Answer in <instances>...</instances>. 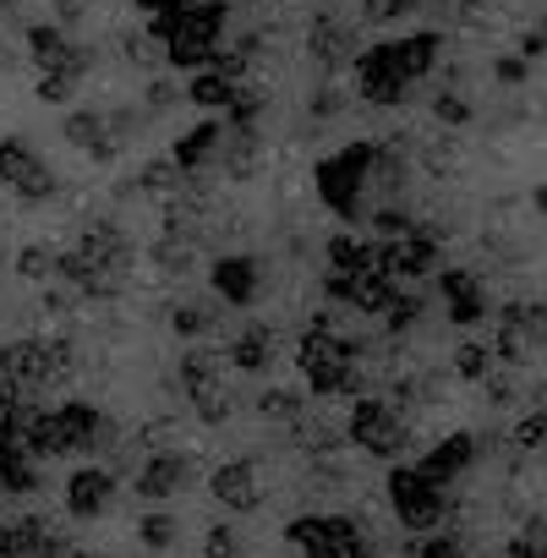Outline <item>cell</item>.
Listing matches in <instances>:
<instances>
[{"instance_id": "42", "label": "cell", "mask_w": 547, "mask_h": 558, "mask_svg": "<svg viewBox=\"0 0 547 558\" xmlns=\"http://www.w3.org/2000/svg\"><path fill=\"white\" fill-rule=\"evenodd\" d=\"M493 351H498V356H503L509 367H520V362L531 356V340H525L520 329H498V345H493Z\"/></svg>"}, {"instance_id": "10", "label": "cell", "mask_w": 547, "mask_h": 558, "mask_svg": "<svg viewBox=\"0 0 547 558\" xmlns=\"http://www.w3.org/2000/svg\"><path fill=\"white\" fill-rule=\"evenodd\" d=\"M116 476H110V465H77L72 476H66V514L72 520H99L110 504H116Z\"/></svg>"}, {"instance_id": "47", "label": "cell", "mask_w": 547, "mask_h": 558, "mask_svg": "<svg viewBox=\"0 0 547 558\" xmlns=\"http://www.w3.org/2000/svg\"><path fill=\"white\" fill-rule=\"evenodd\" d=\"M88 12V0H61V23H83Z\"/></svg>"}, {"instance_id": "48", "label": "cell", "mask_w": 547, "mask_h": 558, "mask_svg": "<svg viewBox=\"0 0 547 558\" xmlns=\"http://www.w3.org/2000/svg\"><path fill=\"white\" fill-rule=\"evenodd\" d=\"M132 7H137V12H154V17H159V12H170V0H132Z\"/></svg>"}, {"instance_id": "31", "label": "cell", "mask_w": 547, "mask_h": 558, "mask_svg": "<svg viewBox=\"0 0 547 558\" xmlns=\"http://www.w3.org/2000/svg\"><path fill=\"white\" fill-rule=\"evenodd\" d=\"M170 329H175L181 340H203V335H214V329H219V318H214L208 307L175 302V307H170Z\"/></svg>"}, {"instance_id": "23", "label": "cell", "mask_w": 547, "mask_h": 558, "mask_svg": "<svg viewBox=\"0 0 547 558\" xmlns=\"http://www.w3.org/2000/svg\"><path fill=\"white\" fill-rule=\"evenodd\" d=\"M219 170H224L230 181H257V170H263V148H257V137H252V132H235V137H224Z\"/></svg>"}, {"instance_id": "40", "label": "cell", "mask_w": 547, "mask_h": 558, "mask_svg": "<svg viewBox=\"0 0 547 558\" xmlns=\"http://www.w3.org/2000/svg\"><path fill=\"white\" fill-rule=\"evenodd\" d=\"M514 444H520V449H536V444H547V411H531V416H520V422H514Z\"/></svg>"}, {"instance_id": "17", "label": "cell", "mask_w": 547, "mask_h": 558, "mask_svg": "<svg viewBox=\"0 0 547 558\" xmlns=\"http://www.w3.org/2000/svg\"><path fill=\"white\" fill-rule=\"evenodd\" d=\"M373 263H378V241H362L356 230L329 235V268L335 274H373Z\"/></svg>"}, {"instance_id": "13", "label": "cell", "mask_w": 547, "mask_h": 558, "mask_svg": "<svg viewBox=\"0 0 547 558\" xmlns=\"http://www.w3.org/2000/svg\"><path fill=\"white\" fill-rule=\"evenodd\" d=\"M219 154H224V126H219V121H197V126H192V132H181V137H175V148H170V159H175L186 175L214 170V165H219Z\"/></svg>"}, {"instance_id": "1", "label": "cell", "mask_w": 547, "mask_h": 558, "mask_svg": "<svg viewBox=\"0 0 547 558\" xmlns=\"http://www.w3.org/2000/svg\"><path fill=\"white\" fill-rule=\"evenodd\" d=\"M411 422H416V416H405L389 395H362V400L351 405V416H345V433H351V444H356L362 454H373V460H400V454L411 449Z\"/></svg>"}, {"instance_id": "49", "label": "cell", "mask_w": 547, "mask_h": 558, "mask_svg": "<svg viewBox=\"0 0 547 558\" xmlns=\"http://www.w3.org/2000/svg\"><path fill=\"white\" fill-rule=\"evenodd\" d=\"M536 214L547 219V186H536Z\"/></svg>"}, {"instance_id": "15", "label": "cell", "mask_w": 547, "mask_h": 558, "mask_svg": "<svg viewBox=\"0 0 547 558\" xmlns=\"http://www.w3.org/2000/svg\"><path fill=\"white\" fill-rule=\"evenodd\" d=\"M224 367H230V351H219V345H192L186 356H181V389H186V400H197L203 389H219L224 384Z\"/></svg>"}, {"instance_id": "26", "label": "cell", "mask_w": 547, "mask_h": 558, "mask_svg": "<svg viewBox=\"0 0 547 558\" xmlns=\"http://www.w3.org/2000/svg\"><path fill=\"white\" fill-rule=\"evenodd\" d=\"M235 94H241V88H235L230 77H219V72H197V77L186 83V99L203 105V110H230Z\"/></svg>"}, {"instance_id": "41", "label": "cell", "mask_w": 547, "mask_h": 558, "mask_svg": "<svg viewBox=\"0 0 547 558\" xmlns=\"http://www.w3.org/2000/svg\"><path fill=\"white\" fill-rule=\"evenodd\" d=\"M405 12H416V0H362V17L367 23H394Z\"/></svg>"}, {"instance_id": "45", "label": "cell", "mask_w": 547, "mask_h": 558, "mask_svg": "<svg viewBox=\"0 0 547 558\" xmlns=\"http://www.w3.org/2000/svg\"><path fill=\"white\" fill-rule=\"evenodd\" d=\"M493 72H498V83H525V72H531V66H525V56H503Z\"/></svg>"}, {"instance_id": "27", "label": "cell", "mask_w": 547, "mask_h": 558, "mask_svg": "<svg viewBox=\"0 0 547 558\" xmlns=\"http://www.w3.org/2000/svg\"><path fill=\"white\" fill-rule=\"evenodd\" d=\"M493 362H498V351H493V345L465 340V345L454 351V378H465V384H487V378H493Z\"/></svg>"}, {"instance_id": "20", "label": "cell", "mask_w": 547, "mask_h": 558, "mask_svg": "<svg viewBox=\"0 0 547 558\" xmlns=\"http://www.w3.org/2000/svg\"><path fill=\"white\" fill-rule=\"evenodd\" d=\"M257 416L274 422V427H296V422L307 416V395H302V389H285V384H268V389L257 395Z\"/></svg>"}, {"instance_id": "8", "label": "cell", "mask_w": 547, "mask_h": 558, "mask_svg": "<svg viewBox=\"0 0 547 558\" xmlns=\"http://www.w3.org/2000/svg\"><path fill=\"white\" fill-rule=\"evenodd\" d=\"M192 476H197V454H186V449H154L148 465H143V476L132 482V493L148 498V504H165V498H175Z\"/></svg>"}, {"instance_id": "39", "label": "cell", "mask_w": 547, "mask_h": 558, "mask_svg": "<svg viewBox=\"0 0 547 558\" xmlns=\"http://www.w3.org/2000/svg\"><path fill=\"white\" fill-rule=\"evenodd\" d=\"M181 99H186V88H181L175 77H154V83H148V110H154V116H159V110H175Z\"/></svg>"}, {"instance_id": "32", "label": "cell", "mask_w": 547, "mask_h": 558, "mask_svg": "<svg viewBox=\"0 0 547 558\" xmlns=\"http://www.w3.org/2000/svg\"><path fill=\"white\" fill-rule=\"evenodd\" d=\"M373 230H378L384 241H405V235L416 230V219H411L405 203H384V208H373Z\"/></svg>"}, {"instance_id": "24", "label": "cell", "mask_w": 547, "mask_h": 558, "mask_svg": "<svg viewBox=\"0 0 547 558\" xmlns=\"http://www.w3.org/2000/svg\"><path fill=\"white\" fill-rule=\"evenodd\" d=\"M17 274L28 279V286H50V279H61V246L56 241H23Z\"/></svg>"}, {"instance_id": "7", "label": "cell", "mask_w": 547, "mask_h": 558, "mask_svg": "<svg viewBox=\"0 0 547 558\" xmlns=\"http://www.w3.org/2000/svg\"><path fill=\"white\" fill-rule=\"evenodd\" d=\"M0 378L50 389L56 384V340H39V335L7 340V345H0Z\"/></svg>"}, {"instance_id": "37", "label": "cell", "mask_w": 547, "mask_h": 558, "mask_svg": "<svg viewBox=\"0 0 547 558\" xmlns=\"http://www.w3.org/2000/svg\"><path fill=\"white\" fill-rule=\"evenodd\" d=\"M203 558H246L235 525H208V536H203Z\"/></svg>"}, {"instance_id": "11", "label": "cell", "mask_w": 547, "mask_h": 558, "mask_svg": "<svg viewBox=\"0 0 547 558\" xmlns=\"http://www.w3.org/2000/svg\"><path fill=\"white\" fill-rule=\"evenodd\" d=\"M208 493H214V504H224L230 514H252V509L263 504L257 465H252V460H224V465H214V476H208Z\"/></svg>"}, {"instance_id": "43", "label": "cell", "mask_w": 547, "mask_h": 558, "mask_svg": "<svg viewBox=\"0 0 547 558\" xmlns=\"http://www.w3.org/2000/svg\"><path fill=\"white\" fill-rule=\"evenodd\" d=\"M482 318H487V296H465V302L449 307V324H454V329H471V324H482Z\"/></svg>"}, {"instance_id": "6", "label": "cell", "mask_w": 547, "mask_h": 558, "mask_svg": "<svg viewBox=\"0 0 547 558\" xmlns=\"http://www.w3.org/2000/svg\"><path fill=\"white\" fill-rule=\"evenodd\" d=\"M56 416H61V433H66V449H72V454H88V460H94V454L116 449V438H121L116 422H110L99 405H88V400H66Z\"/></svg>"}, {"instance_id": "33", "label": "cell", "mask_w": 547, "mask_h": 558, "mask_svg": "<svg viewBox=\"0 0 547 558\" xmlns=\"http://www.w3.org/2000/svg\"><path fill=\"white\" fill-rule=\"evenodd\" d=\"M438 296L454 307V302H465V296H482V279H476L471 268H438Z\"/></svg>"}, {"instance_id": "44", "label": "cell", "mask_w": 547, "mask_h": 558, "mask_svg": "<svg viewBox=\"0 0 547 558\" xmlns=\"http://www.w3.org/2000/svg\"><path fill=\"white\" fill-rule=\"evenodd\" d=\"M340 110H345V94H340V88H324V94L313 99V116H318V121H335Z\"/></svg>"}, {"instance_id": "12", "label": "cell", "mask_w": 547, "mask_h": 558, "mask_svg": "<svg viewBox=\"0 0 547 558\" xmlns=\"http://www.w3.org/2000/svg\"><path fill=\"white\" fill-rule=\"evenodd\" d=\"M307 56H313L318 66H329V72L362 61V50H356V28L340 23V17H318V23L307 28Z\"/></svg>"}, {"instance_id": "21", "label": "cell", "mask_w": 547, "mask_h": 558, "mask_svg": "<svg viewBox=\"0 0 547 558\" xmlns=\"http://www.w3.org/2000/svg\"><path fill=\"white\" fill-rule=\"evenodd\" d=\"M405 296V286H394V274H356V313H394V302Z\"/></svg>"}, {"instance_id": "18", "label": "cell", "mask_w": 547, "mask_h": 558, "mask_svg": "<svg viewBox=\"0 0 547 558\" xmlns=\"http://www.w3.org/2000/svg\"><path fill=\"white\" fill-rule=\"evenodd\" d=\"M438 50H443V39H438V34H411V39H394V61H400L405 83H422V77L438 66Z\"/></svg>"}, {"instance_id": "29", "label": "cell", "mask_w": 547, "mask_h": 558, "mask_svg": "<svg viewBox=\"0 0 547 558\" xmlns=\"http://www.w3.org/2000/svg\"><path fill=\"white\" fill-rule=\"evenodd\" d=\"M56 186H61V181H56V170L39 159V165H34L12 192H17V203H23V208H39V203H50V197H56Z\"/></svg>"}, {"instance_id": "36", "label": "cell", "mask_w": 547, "mask_h": 558, "mask_svg": "<svg viewBox=\"0 0 547 558\" xmlns=\"http://www.w3.org/2000/svg\"><path fill=\"white\" fill-rule=\"evenodd\" d=\"M422 318H427V302H422L416 291H405V296L394 302V313H389V335H411Z\"/></svg>"}, {"instance_id": "14", "label": "cell", "mask_w": 547, "mask_h": 558, "mask_svg": "<svg viewBox=\"0 0 547 558\" xmlns=\"http://www.w3.org/2000/svg\"><path fill=\"white\" fill-rule=\"evenodd\" d=\"M471 460H476V438H471V433H449V438H438V444L416 460V471H422V476H433L438 487H449L454 476H465V471H471Z\"/></svg>"}, {"instance_id": "22", "label": "cell", "mask_w": 547, "mask_h": 558, "mask_svg": "<svg viewBox=\"0 0 547 558\" xmlns=\"http://www.w3.org/2000/svg\"><path fill=\"white\" fill-rule=\"evenodd\" d=\"M28 56H34V66H39V72H56V66L72 56L66 28H61V23H34V28H28Z\"/></svg>"}, {"instance_id": "46", "label": "cell", "mask_w": 547, "mask_h": 558, "mask_svg": "<svg viewBox=\"0 0 547 558\" xmlns=\"http://www.w3.org/2000/svg\"><path fill=\"white\" fill-rule=\"evenodd\" d=\"M542 50H547V28H542V34H520V56H525V61L542 56Z\"/></svg>"}, {"instance_id": "2", "label": "cell", "mask_w": 547, "mask_h": 558, "mask_svg": "<svg viewBox=\"0 0 547 558\" xmlns=\"http://www.w3.org/2000/svg\"><path fill=\"white\" fill-rule=\"evenodd\" d=\"M285 542L296 547V558H378L362 520L351 514H296L285 525Z\"/></svg>"}, {"instance_id": "4", "label": "cell", "mask_w": 547, "mask_h": 558, "mask_svg": "<svg viewBox=\"0 0 547 558\" xmlns=\"http://www.w3.org/2000/svg\"><path fill=\"white\" fill-rule=\"evenodd\" d=\"M384 493H389V509H394V520L411 531V536H422V531H438L443 520H449V498H443V487L433 482V476H422L416 465H389V482H384Z\"/></svg>"}, {"instance_id": "38", "label": "cell", "mask_w": 547, "mask_h": 558, "mask_svg": "<svg viewBox=\"0 0 547 558\" xmlns=\"http://www.w3.org/2000/svg\"><path fill=\"white\" fill-rule=\"evenodd\" d=\"M433 116H438L443 126H465V121H471V99L454 94V88H443V94L433 99Z\"/></svg>"}, {"instance_id": "35", "label": "cell", "mask_w": 547, "mask_h": 558, "mask_svg": "<svg viewBox=\"0 0 547 558\" xmlns=\"http://www.w3.org/2000/svg\"><path fill=\"white\" fill-rule=\"evenodd\" d=\"M192 405H197V416H203L208 427H219V422H230V411H235V395L219 384V389H203Z\"/></svg>"}, {"instance_id": "28", "label": "cell", "mask_w": 547, "mask_h": 558, "mask_svg": "<svg viewBox=\"0 0 547 558\" xmlns=\"http://www.w3.org/2000/svg\"><path fill=\"white\" fill-rule=\"evenodd\" d=\"M34 165H39V154H34L28 137H0V181H7V186H17Z\"/></svg>"}, {"instance_id": "34", "label": "cell", "mask_w": 547, "mask_h": 558, "mask_svg": "<svg viewBox=\"0 0 547 558\" xmlns=\"http://www.w3.org/2000/svg\"><path fill=\"white\" fill-rule=\"evenodd\" d=\"M175 514H143V525H137V542L148 547V553H165L170 542H175Z\"/></svg>"}, {"instance_id": "5", "label": "cell", "mask_w": 547, "mask_h": 558, "mask_svg": "<svg viewBox=\"0 0 547 558\" xmlns=\"http://www.w3.org/2000/svg\"><path fill=\"white\" fill-rule=\"evenodd\" d=\"M356 94H362L367 105H378V110H394V105L411 99V83H405V72H400V61H394V45L362 50V61H356Z\"/></svg>"}, {"instance_id": "25", "label": "cell", "mask_w": 547, "mask_h": 558, "mask_svg": "<svg viewBox=\"0 0 547 558\" xmlns=\"http://www.w3.org/2000/svg\"><path fill=\"white\" fill-rule=\"evenodd\" d=\"M61 132H66V143H72V148L94 154V148H99V143L110 137V116H105V110H72Z\"/></svg>"}, {"instance_id": "3", "label": "cell", "mask_w": 547, "mask_h": 558, "mask_svg": "<svg viewBox=\"0 0 547 558\" xmlns=\"http://www.w3.org/2000/svg\"><path fill=\"white\" fill-rule=\"evenodd\" d=\"M373 165H378V148L373 143H351L335 159H318L313 181H318L324 208H335L340 219H362V192L373 181Z\"/></svg>"}, {"instance_id": "16", "label": "cell", "mask_w": 547, "mask_h": 558, "mask_svg": "<svg viewBox=\"0 0 547 558\" xmlns=\"http://www.w3.org/2000/svg\"><path fill=\"white\" fill-rule=\"evenodd\" d=\"M230 367L235 373H268L274 367V329L268 324H246L230 340Z\"/></svg>"}, {"instance_id": "19", "label": "cell", "mask_w": 547, "mask_h": 558, "mask_svg": "<svg viewBox=\"0 0 547 558\" xmlns=\"http://www.w3.org/2000/svg\"><path fill=\"white\" fill-rule=\"evenodd\" d=\"M137 186H143V197H154V203H175L181 186H186V170H181L170 154H159V159H148V165L137 170Z\"/></svg>"}, {"instance_id": "30", "label": "cell", "mask_w": 547, "mask_h": 558, "mask_svg": "<svg viewBox=\"0 0 547 558\" xmlns=\"http://www.w3.org/2000/svg\"><path fill=\"white\" fill-rule=\"evenodd\" d=\"M192 263H197V246H186V241H154V268L165 274V279H181V274H192Z\"/></svg>"}, {"instance_id": "9", "label": "cell", "mask_w": 547, "mask_h": 558, "mask_svg": "<svg viewBox=\"0 0 547 558\" xmlns=\"http://www.w3.org/2000/svg\"><path fill=\"white\" fill-rule=\"evenodd\" d=\"M208 286H214V296L224 307H252L263 296V268H257V257L230 252V257H214L208 263Z\"/></svg>"}]
</instances>
